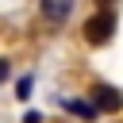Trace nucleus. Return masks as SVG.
Masks as SVG:
<instances>
[{
  "label": "nucleus",
  "mask_w": 123,
  "mask_h": 123,
  "mask_svg": "<svg viewBox=\"0 0 123 123\" xmlns=\"http://www.w3.org/2000/svg\"><path fill=\"white\" fill-rule=\"evenodd\" d=\"M111 31H115V12H111V8L96 12V15L85 23V38H88L92 46H104V42L111 38Z\"/></svg>",
  "instance_id": "nucleus-1"
},
{
  "label": "nucleus",
  "mask_w": 123,
  "mask_h": 123,
  "mask_svg": "<svg viewBox=\"0 0 123 123\" xmlns=\"http://www.w3.org/2000/svg\"><path fill=\"white\" fill-rule=\"evenodd\" d=\"M92 108L96 111H119L123 108V92L111 88V85H96L92 88Z\"/></svg>",
  "instance_id": "nucleus-2"
},
{
  "label": "nucleus",
  "mask_w": 123,
  "mask_h": 123,
  "mask_svg": "<svg viewBox=\"0 0 123 123\" xmlns=\"http://www.w3.org/2000/svg\"><path fill=\"white\" fill-rule=\"evenodd\" d=\"M73 12V0H42V15L46 23H65Z\"/></svg>",
  "instance_id": "nucleus-3"
},
{
  "label": "nucleus",
  "mask_w": 123,
  "mask_h": 123,
  "mask_svg": "<svg viewBox=\"0 0 123 123\" xmlns=\"http://www.w3.org/2000/svg\"><path fill=\"white\" fill-rule=\"evenodd\" d=\"M65 111H73V115H81V119H92V115H96V108H92V104H81V100H65Z\"/></svg>",
  "instance_id": "nucleus-4"
},
{
  "label": "nucleus",
  "mask_w": 123,
  "mask_h": 123,
  "mask_svg": "<svg viewBox=\"0 0 123 123\" xmlns=\"http://www.w3.org/2000/svg\"><path fill=\"white\" fill-rule=\"evenodd\" d=\"M31 85H35V81H31V77H23V81L15 85V96H19V100H27V96H31Z\"/></svg>",
  "instance_id": "nucleus-5"
},
{
  "label": "nucleus",
  "mask_w": 123,
  "mask_h": 123,
  "mask_svg": "<svg viewBox=\"0 0 123 123\" xmlns=\"http://www.w3.org/2000/svg\"><path fill=\"white\" fill-rule=\"evenodd\" d=\"M23 123H42V115H38V111H27V115H23Z\"/></svg>",
  "instance_id": "nucleus-6"
},
{
  "label": "nucleus",
  "mask_w": 123,
  "mask_h": 123,
  "mask_svg": "<svg viewBox=\"0 0 123 123\" xmlns=\"http://www.w3.org/2000/svg\"><path fill=\"white\" fill-rule=\"evenodd\" d=\"M8 73H12V65H8V62H4V58H0V81H4V77H8Z\"/></svg>",
  "instance_id": "nucleus-7"
},
{
  "label": "nucleus",
  "mask_w": 123,
  "mask_h": 123,
  "mask_svg": "<svg viewBox=\"0 0 123 123\" xmlns=\"http://www.w3.org/2000/svg\"><path fill=\"white\" fill-rule=\"evenodd\" d=\"M104 4H111V0H104Z\"/></svg>",
  "instance_id": "nucleus-8"
}]
</instances>
